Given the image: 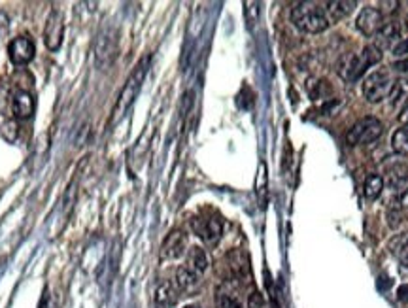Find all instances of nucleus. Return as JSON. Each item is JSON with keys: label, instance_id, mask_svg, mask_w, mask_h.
<instances>
[{"label": "nucleus", "instance_id": "obj_1", "mask_svg": "<svg viewBox=\"0 0 408 308\" xmlns=\"http://www.w3.org/2000/svg\"><path fill=\"white\" fill-rule=\"evenodd\" d=\"M380 59H382V53L374 46H368L361 53H346V55H342L339 59V63H336V72H339L342 80L353 84L365 74V70L370 69L373 64L380 63Z\"/></svg>", "mask_w": 408, "mask_h": 308}, {"label": "nucleus", "instance_id": "obj_2", "mask_svg": "<svg viewBox=\"0 0 408 308\" xmlns=\"http://www.w3.org/2000/svg\"><path fill=\"white\" fill-rule=\"evenodd\" d=\"M291 21L297 29L308 35H319L331 25L325 8L317 2H297L291 10Z\"/></svg>", "mask_w": 408, "mask_h": 308}, {"label": "nucleus", "instance_id": "obj_3", "mask_svg": "<svg viewBox=\"0 0 408 308\" xmlns=\"http://www.w3.org/2000/svg\"><path fill=\"white\" fill-rule=\"evenodd\" d=\"M147 67H149V55L142 57L140 61H138V64L132 69L129 80H127V84H125L123 91H121V95H119L118 104H115V110H113V118H112L113 123L121 120V118L127 114V110L132 106L135 98L138 97V93H140V89H142V84H144V78H146V74H147Z\"/></svg>", "mask_w": 408, "mask_h": 308}, {"label": "nucleus", "instance_id": "obj_4", "mask_svg": "<svg viewBox=\"0 0 408 308\" xmlns=\"http://www.w3.org/2000/svg\"><path fill=\"white\" fill-rule=\"evenodd\" d=\"M391 87H393V76L390 70L376 69L363 81V97L367 98L368 103L378 104L390 97Z\"/></svg>", "mask_w": 408, "mask_h": 308}, {"label": "nucleus", "instance_id": "obj_5", "mask_svg": "<svg viewBox=\"0 0 408 308\" xmlns=\"http://www.w3.org/2000/svg\"><path fill=\"white\" fill-rule=\"evenodd\" d=\"M384 132V125L382 121L368 115V118H363L351 127L350 132H348V144L350 146H365V144L376 142Z\"/></svg>", "mask_w": 408, "mask_h": 308}, {"label": "nucleus", "instance_id": "obj_6", "mask_svg": "<svg viewBox=\"0 0 408 308\" xmlns=\"http://www.w3.org/2000/svg\"><path fill=\"white\" fill-rule=\"evenodd\" d=\"M118 55V33L113 27L101 30L95 44V63L98 69H108Z\"/></svg>", "mask_w": 408, "mask_h": 308}, {"label": "nucleus", "instance_id": "obj_7", "mask_svg": "<svg viewBox=\"0 0 408 308\" xmlns=\"http://www.w3.org/2000/svg\"><path fill=\"white\" fill-rule=\"evenodd\" d=\"M382 178H384V186H387V189L401 193L408 186V165L404 161H391L385 165Z\"/></svg>", "mask_w": 408, "mask_h": 308}, {"label": "nucleus", "instance_id": "obj_8", "mask_svg": "<svg viewBox=\"0 0 408 308\" xmlns=\"http://www.w3.org/2000/svg\"><path fill=\"white\" fill-rule=\"evenodd\" d=\"M34 53H36V47H34V42L28 36H17L8 46V57L16 67L30 63L34 59Z\"/></svg>", "mask_w": 408, "mask_h": 308}, {"label": "nucleus", "instance_id": "obj_9", "mask_svg": "<svg viewBox=\"0 0 408 308\" xmlns=\"http://www.w3.org/2000/svg\"><path fill=\"white\" fill-rule=\"evenodd\" d=\"M62 35H64V21H62V13L59 10H53L50 13V18L45 21L44 29V42L47 50L57 52L61 47Z\"/></svg>", "mask_w": 408, "mask_h": 308}, {"label": "nucleus", "instance_id": "obj_10", "mask_svg": "<svg viewBox=\"0 0 408 308\" xmlns=\"http://www.w3.org/2000/svg\"><path fill=\"white\" fill-rule=\"evenodd\" d=\"M382 25H384V16H382L378 8L373 6L363 8L361 13H359L356 19L357 30H359L363 36H374L382 29Z\"/></svg>", "mask_w": 408, "mask_h": 308}, {"label": "nucleus", "instance_id": "obj_11", "mask_svg": "<svg viewBox=\"0 0 408 308\" xmlns=\"http://www.w3.org/2000/svg\"><path fill=\"white\" fill-rule=\"evenodd\" d=\"M401 35H402L401 25L395 23V21H387V23L382 25V29L373 36L374 47H376L380 53L385 52V50H393V47L399 44Z\"/></svg>", "mask_w": 408, "mask_h": 308}, {"label": "nucleus", "instance_id": "obj_12", "mask_svg": "<svg viewBox=\"0 0 408 308\" xmlns=\"http://www.w3.org/2000/svg\"><path fill=\"white\" fill-rule=\"evenodd\" d=\"M187 248V236L181 229H174L170 231L169 236L164 239L163 246H161V259H178L186 253Z\"/></svg>", "mask_w": 408, "mask_h": 308}, {"label": "nucleus", "instance_id": "obj_13", "mask_svg": "<svg viewBox=\"0 0 408 308\" xmlns=\"http://www.w3.org/2000/svg\"><path fill=\"white\" fill-rule=\"evenodd\" d=\"M193 227L197 231V234L206 242V244L214 246L217 244V240L221 239L223 227H221L220 219L215 217H206V219H195Z\"/></svg>", "mask_w": 408, "mask_h": 308}, {"label": "nucleus", "instance_id": "obj_14", "mask_svg": "<svg viewBox=\"0 0 408 308\" xmlns=\"http://www.w3.org/2000/svg\"><path fill=\"white\" fill-rule=\"evenodd\" d=\"M34 108H36V103L28 91H17L11 98V112L17 120H28L34 114Z\"/></svg>", "mask_w": 408, "mask_h": 308}, {"label": "nucleus", "instance_id": "obj_15", "mask_svg": "<svg viewBox=\"0 0 408 308\" xmlns=\"http://www.w3.org/2000/svg\"><path fill=\"white\" fill-rule=\"evenodd\" d=\"M178 293L180 291L176 290L174 282H169L164 280L157 285L155 290V295H153V307L155 308H170L174 307L176 299H178Z\"/></svg>", "mask_w": 408, "mask_h": 308}, {"label": "nucleus", "instance_id": "obj_16", "mask_svg": "<svg viewBox=\"0 0 408 308\" xmlns=\"http://www.w3.org/2000/svg\"><path fill=\"white\" fill-rule=\"evenodd\" d=\"M390 106L391 108H404L408 104V76H402L397 81H393V87H391L390 93Z\"/></svg>", "mask_w": 408, "mask_h": 308}, {"label": "nucleus", "instance_id": "obj_17", "mask_svg": "<svg viewBox=\"0 0 408 308\" xmlns=\"http://www.w3.org/2000/svg\"><path fill=\"white\" fill-rule=\"evenodd\" d=\"M325 6V13H327L329 23H336L340 19L348 18L351 12H353V8H356V2H327V4H323Z\"/></svg>", "mask_w": 408, "mask_h": 308}, {"label": "nucleus", "instance_id": "obj_18", "mask_svg": "<svg viewBox=\"0 0 408 308\" xmlns=\"http://www.w3.org/2000/svg\"><path fill=\"white\" fill-rule=\"evenodd\" d=\"M187 268H191L193 273H197L198 276L208 268V256H206V251L203 248H198V246H193L187 251Z\"/></svg>", "mask_w": 408, "mask_h": 308}, {"label": "nucleus", "instance_id": "obj_19", "mask_svg": "<svg viewBox=\"0 0 408 308\" xmlns=\"http://www.w3.org/2000/svg\"><path fill=\"white\" fill-rule=\"evenodd\" d=\"M198 276L197 273H193L191 268H187V267H180L178 268V273H176V278H174V285H176V290L180 291H191L193 287H197V284H198Z\"/></svg>", "mask_w": 408, "mask_h": 308}, {"label": "nucleus", "instance_id": "obj_20", "mask_svg": "<svg viewBox=\"0 0 408 308\" xmlns=\"http://www.w3.org/2000/svg\"><path fill=\"white\" fill-rule=\"evenodd\" d=\"M382 191H384V178L380 174H368L365 178V183H363V195L368 200H374L378 199Z\"/></svg>", "mask_w": 408, "mask_h": 308}, {"label": "nucleus", "instance_id": "obj_21", "mask_svg": "<svg viewBox=\"0 0 408 308\" xmlns=\"http://www.w3.org/2000/svg\"><path fill=\"white\" fill-rule=\"evenodd\" d=\"M391 146L399 155L408 157V125H402L401 129H397L391 137Z\"/></svg>", "mask_w": 408, "mask_h": 308}, {"label": "nucleus", "instance_id": "obj_22", "mask_svg": "<svg viewBox=\"0 0 408 308\" xmlns=\"http://www.w3.org/2000/svg\"><path fill=\"white\" fill-rule=\"evenodd\" d=\"M0 137L4 138L6 142H16L17 137H19V125H17L16 120H6L2 125H0Z\"/></svg>", "mask_w": 408, "mask_h": 308}, {"label": "nucleus", "instance_id": "obj_23", "mask_svg": "<svg viewBox=\"0 0 408 308\" xmlns=\"http://www.w3.org/2000/svg\"><path fill=\"white\" fill-rule=\"evenodd\" d=\"M390 208H395V210H407L408 208V186H407V189H402L401 193H395V199L391 200Z\"/></svg>", "mask_w": 408, "mask_h": 308}, {"label": "nucleus", "instance_id": "obj_24", "mask_svg": "<svg viewBox=\"0 0 408 308\" xmlns=\"http://www.w3.org/2000/svg\"><path fill=\"white\" fill-rule=\"evenodd\" d=\"M220 308H242V304H240V301L232 293H221Z\"/></svg>", "mask_w": 408, "mask_h": 308}, {"label": "nucleus", "instance_id": "obj_25", "mask_svg": "<svg viewBox=\"0 0 408 308\" xmlns=\"http://www.w3.org/2000/svg\"><path fill=\"white\" fill-rule=\"evenodd\" d=\"M387 223H390L391 229H397L402 223V210H395V208H390L387 212Z\"/></svg>", "mask_w": 408, "mask_h": 308}, {"label": "nucleus", "instance_id": "obj_26", "mask_svg": "<svg viewBox=\"0 0 408 308\" xmlns=\"http://www.w3.org/2000/svg\"><path fill=\"white\" fill-rule=\"evenodd\" d=\"M397 256H399V261L404 268H408V236L401 242L399 250H397Z\"/></svg>", "mask_w": 408, "mask_h": 308}, {"label": "nucleus", "instance_id": "obj_27", "mask_svg": "<svg viewBox=\"0 0 408 308\" xmlns=\"http://www.w3.org/2000/svg\"><path fill=\"white\" fill-rule=\"evenodd\" d=\"M393 55L395 57H408V38H404L402 42H399L395 47H393Z\"/></svg>", "mask_w": 408, "mask_h": 308}, {"label": "nucleus", "instance_id": "obj_28", "mask_svg": "<svg viewBox=\"0 0 408 308\" xmlns=\"http://www.w3.org/2000/svg\"><path fill=\"white\" fill-rule=\"evenodd\" d=\"M397 295H399V299H401V301H408V284L401 285V287H399V291H397Z\"/></svg>", "mask_w": 408, "mask_h": 308}, {"label": "nucleus", "instance_id": "obj_29", "mask_svg": "<svg viewBox=\"0 0 408 308\" xmlns=\"http://www.w3.org/2000/svg\"><path fill=\"white\" fill-rule=\"evenodd\" d=\"M399 121H401L402 125H408V104L401 110V114H399Z\"/></svg>", "mask_w": 408, "mask_h": 308}, {"label": "nucleus", "instance_id": "obj_30", "mask_svg": "<svg viewBox=\"0 0 408 308\" xmlns=\"http://www.w3.org/2000/svg\"><path fill=\"white\" fill-rule=\"evenodd\" d=\"M186 308H198V307H186Z\"/></svg>", "mask_w": 408, "mask_h": 308}, {"label": "nucleus", "instance_id": "obj_31", "mask_svg": "<svg viewBox=\"0 0 408 308\" xmlns=\"http://www.w3.org/2000/svg\"><path fill=\"white\" fill-rule=\"evenodd\" d=\"M407 29H408V18H407Z\"/></svg>", "mask_w": 408, "mask_h": 308}]
</instances>
